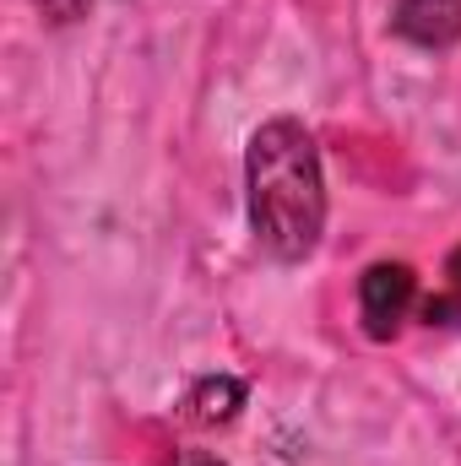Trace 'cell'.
I'll use <instances>...</instances> for the list:
<instances>
[{"instance_id": "cell-1", "label": "cell", "mask_w": 461, "mask_h": 466, "mask_svg": "<svg viewBox=\"0 0 461 466\" xmlns=\"http://www.w3.org/2000/svg\"><path fill=\"white\" fill-rule=\"evenodd\" d=\"M250 223L271 260H304L326 228V174L321 147L299 119H266L244 152Z\"/></svg>"}, {"instance_id": "cell-2", "label": "cell", "mask_w": 461, "mask_h": 466, "mask_svg": "<svg viewBox=\"0 0 461 466\" xmlns=\"http://www.w3.org/2000/svg\"><path fill=\"white\" fill-rule=\"evenodd\" d=\"M413 304H418V277H413V266H402V260H374V266L358 277V315H364V331H369L374 342L396 337L402 320L413 315Z\"/></svg>"}, {"instance_id": "cell-3", "label": "cell", "mask_w": 461, "mask_h": 466, "mask_svg": "<svg viewBox=\"0 0 461 466\" xmlns=\"http://www.w3.org/2000/svg\"><path fill=\"white\" fill-rule=\"evenodd\" d=\"M391 27L424 49H440V44L461 38V0H396Z\"/></svg>"}, {"instance_id": "cell-4", "label": "cell", "mask_w": 461, "mask_h": 466, "mask_svg": "<svg viewBox=\"0 0 461 466\" xmlns=\"http://www.w3.org/2000/svg\"><path fill=\"white\" fill-rule=\"evenodd\" d=\"M239 407H244V385L229 380V374H212V380H201L190 396H185V412H190V423H233L239 418Z\"/></svg>"}, {"instance_id": "cell-5", "label": "cell", "mask_w": 461, "mask_h": 466, "mask_svg": "<svg viewBox=\"0 0 461 466\" xmlns=\"http://www.w3.org/2000/svg\"><path fill=\"white\" fill-rule=\"evenodd\" d=\"M424 320H429V326H451V320H461V249L446 260V288L424 304Z\"/></svg>"}, {"instance_id": "cell-6", "label": "cell", "mask_w": 461, "mask_h": 466, "mask_svg": "<svg viewBox=\"0 0 461 466\" xmlns=\"http://www.w3.org/2000/svg\"><path fill=\"white\" fill-rule=\"evenodd\" d=\"M169 466H223L218 456H207V451H185V456H174Z\"/></svg>"}]
</instances>
